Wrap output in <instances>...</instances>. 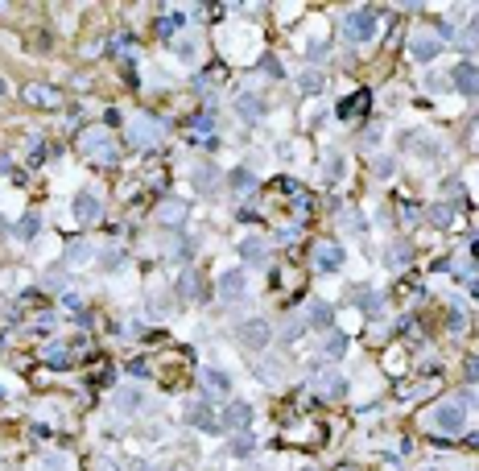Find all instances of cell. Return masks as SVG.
Returning a JSON list of instances; mask_svg holds the SVG:
<instances>
[{
  "label": "cell",
  "mask_w": 479,
  "mask_h": 471,
  "mask_svg": "<svg viewBox=\"0 0 479 471\" xmlns=\"http://www.w3.org/2000/svg\"><path fill=\"white\" fill-rule=\"evenodd\" d=\"M434 430H442V434H458L463 426H467V401L455 397V401H442L438 409H434Z\"/></svg>",
  "instance_id": "6da1fadb"
},
{
  "label": "cell",
  "mask_w": 479,
  "mask_h": 471,
  "mask_svg": "<svg viewBox=\"0 0 479 471\" xmlns=\"http://www.w3.org/2000/svg\"><path fill=\"white\" fill-rule=\"evenodd\" d=\"M240 343L244 348H252V352H261L264 343H273V327L264 323V318H248V323H240Z\"/></svg>",
  "instance_id": "7a4b0ae2"
},
{
  "label": "cell",
  "mask_w": 479,
  "mask_h": 471,
  "mask_svg": "<svg viewBox=\"0 0 479 471\" xmlns=\"http://www.w3.org/2000/svg\"><path fill=\"white\" fill-rule=\"evenodd\" d=\"M376 25H381V17H376L372 9H356V13H347V33H351L356 42H372Z\"/></svg>",
  "instance_id": "3957f363"
},
{
  "label": "cell",
  "mask_w": 479,
  "mask_h": 471,
  "mask_svg": "<svg viewBox=\"0 0 479 471\" xmlns=\"http://www.w3.org/2000/svg\"><path fill=\"white\" fill-rule=\"evenodd\" d=\"M244 294H248V273L244 269H223L219 273V298L223 302H236Z\"/></svg>",
  "instance_id": "277c9868"
},
{
  "label": "cell",
  "mask_w": 479,
  "mask_h": 471,
  "mask_svg": "<svg viewBox=\"0 0 479 471\" xmlns=\"http://www.w3.org/2000/svg\"><path fill=\"white\" fill-rule=\"evenodd\" d=\"M83 149H87L91 157H99V162H116V145H112V137H108L103 128L87 133V137H83Z\"/></svg>",
  "instance_id": "5b68a950"
},
{
  "label": "cell",
  "mask_w": 479,
  "mask_h": 471,
  "mask_svg": "<svg viewBox=\"0 0 479 471\" xmlns=\"http://www.w3.org/2000/svg\"><path fill=\"white\" fill-rule=\"evenodd\" d=\"M71 211H74L79 223H96V219H99V194H96V190H79L74 203H71Z\"/></svg>",
  "instance_id": "8992f818"
},
{
  "label": "cell",
  "mask_w": 479,
  "mask_h": 471,
  "mask_svg": "<svg viewBox=\"0 0 479 471\" xmlns=\"http://www.w3.org/2000/svg\"><path fill=\"white\" fill-rule=\"evenodd\" d=\"M451 83H455V92H463V95H479V67L475 62H458L455 74H451Z\"/></svg>",
  "instance_id": "52a82bcc"
},
{
  "label": "cell",
  "mask_w": 479,
  "mask_h": 471,
  "mask_svg": "<svg viewBox=\"0 0 479 471\" xmlns=\"http://www.w3.org/2000/svg\"><path fill=\"white\" fill-rule=\"evenodd\" d=\"M162 133H166V128H162V120H149V116L133 120V141H137V145H145V149L162 141Z\"/></svg>",
  "instance_id": "ba28073f"
},
{
  "label": "cell",
  "mask_w": 479,
  "mask_h": 471,
  "mask_svg": "<svg viewBox=\"0 0 479 471\" xmlns=\"http://www.w3.org/2000/svg\"><path fill=\"white\" fill-rule=\"evenodd\" d=\"M409 54H413L417 62H434V58L442 54V42H438L434 33H417V38L409 42Z\"/></svg>",
  "instance_id": "9c48e42d"
},
{
  "label": "cell",
  "mask_w": 479,
  "mask_h": 471,
  "mask_svg": "<svg viewBox=\"0 0 479 471\" xmlns=\"http://www.w3.org/2000/svg\"><path fill=\"white\" fill-rule=\"evenodd\" d=\"M314 265H318L322 273H335L339 265H343V248H339V244H318V248H314Z\"/></svg>",
  "instance_id": "30bf717a"
},
{
  "label": "cell",
  "mask_w": 479,
  "mask_h": 471,
  "mask_svg": "<svg viewBox=\"0 0 479 471\" xmlns=\"http://www.w3.org/2000/svg\"><path fill=\"white\" fill-rule=\"evenodd\" d=\"M236 112H240L244 120H261V116H264V99H261L257 92H240V95H236Z\"/></svg>",
  "instance_id": "8fae6325"
},
{
  "label": "cell",
  "mask_w": 479,
  "mask_h": 471,
  "mask_svg": "<svg viewBox=\"0 0 479 471\" xmlns=\"http://www.w3.org/2000/svg\"><path fill=\"white\" fill-rule=\"evenodd\" d=\"M186 418H191V426H198V430H215L219 426V418L211 414V401H194Z\"/></svg>",
  "instance_id": "7c38bea8"
},
{
  "label": "cell",
  "mask_w": 479,
  "mask_h": 471,
  "mask_svg": "<svg viewBox=\"0 0 479 471\" xmlns=\"http://www.w3.org/2000/svg\"><path fill=\"white\" fill-rule=\"evenodd\" d=\"M223 422L232 426V430H244V426L252 422V405H244V401H232V405H227V414H223Z\"/></svg>",
  "instance_id": "4fadbf2b"
},
{
  "label": "cell",
  "mask_w": 479,
  "mask_h": 471,
  "mask_svg": "<svg viewBox=\"0 0 479 471\" xmlns=\"http://www.w3.org/2000/svg\"><path fill=\"white\" fill-rule=\"evenodd\" d=\"M194 187H198V190H215L219 187V170L211 162H198V165H194Z\"/></svg>",
  "instance_id": "5bb4252c"
},
{
  "label": "cell",
  "mask_w": 479,
  "mask_h": 471,
  "mask_svg": "<svg viewBox=\"0 0 479 471\" xmlns=\"http://www.w3.org/2000/svg\"><path fill=\"white\" fill-rule=\"evenodd\" d=\"M116 405H120V414H141V405H145V393H141V389H120Z\"/></svg>",
  "instance_id": "9a60e30c"
},
{
  "label": "cell",
  "mask_w": 479,
  "mask_h": 471,
  "mask_svg": "<svg viewBox=\"0 0 479 471\" xmlns=\"http://www.w3.org/2000/svg\"><path fill=\"white\" fill-rule=\"evenodd\" d=\"M203 384L211 389V393H232V380L223 368H203Z\"/></svg>",
  "instance_id": "2e32d148"
},
{
  "label": "cell",
  "mask_w": 479,
  "mask_h": 471,
  "mask_svg": "<svg viewBox=\"0 0 479 471\" xmlns=\"http://www.w3.org/2000/svg\"><path fill=\"white\" fill-rule=\"evenodd\" d=\"M25 99H29V104H46V108H54V104H58V92H54V87H42V83H29V87H25Z\"/></svg>",
  "instance_id": "e0dca14e"
},
{
  "label": "cell",
  "mask_w": 479,
  "mask_h": 471,
  "mask_svg": "<svg viewBox=\"0 0 479 471\" xmlns=\"http://www.w3.org/2000/svg\"><path fill=\"white\" fill-rule=\"evenodd\" d=\"M240 257L252 260V265H261L269 253H264V240H257V236H248V240H240Z\"/></svg>",
  "instance_id": "ac0fdd59"
},
{
  "label": "cell",
  "mask_w": 479,
  "mask_h": 471,
  "mask_svg": "<svg viewBox=\"0 0 479 471\" xmlns=\"http://www.w3.org/2000/svg\"><path fill=\"white\" fill-rule=\"evenodd\" d=\"M306 310H310V327H331V323H335V314H331V306H327L322 298H314Z\"/></svg>",
  "instance_id": "d6986e66"
},
{
  "label": "cell",
  "mask_w": 479,
  "mask_h": 471,
  "mask_svg": "<svg viewBox=\"0 0 479 471\" xmlns=\"http://www.w3.org/2000/svg\"><path fill=\"white\" fill-rule=\"evenodd\" d=\"M67 260H71V265L91 260V244H87V240H74V244H67Z\"/></svg>",
  "instance_id": "ffe728a7"
},
{
  "label": "cell",
  "mask_w": 479,
  "mask_h": 471,
  "mask_svg": "<svg viewBox=\"0 0 479 471\" xmlns=\"http://www.w3.org/2000/svg\"><path fill=\"white\" fill-rule=\"evenodd\" d=\"M298 87H302V95H318V92H322V74H318V71H302Z\"/></svg>",
  "instance_id": "44dd1931"
},
{
  "label": "cell",
  "mask_w": 479,
  "mask_h": 471,
  "mask_svg": "<svg viewBox=\"0 0 479 471\" xmlns=\"http://www.w3.org/2000/svg\"><path fill=\"white\" fill-rule=\"evenodd\" d=\"M322 352L331 355V360H339V355L347 352V335H343V331H339V335H331V339H327V348H322Z\"/></svg>",
  "instance_id": "7402d4cb"
},
{
  "label": "cell",
  "mask_w": 479,
  "mask_h": 471,
  "mask_svg": "<svg viewBox=\"0 0 479 471\" xmlns=\"http://www.w3.org/2000/svg\"><path fill=\"white\" fill-rule=\"evenodd\" d=\"M182 219H186V207L182 203H166L162 207V223H182Z\"/></svg>",
  "instance_id": "603a6c76"
},
{
  "label": "cell",
  "mask_w": 479,
  "mask_h": 471,
  "mask_svg": "<svg viewBox=\"0 0 479 471\" xmlns=\"http://www.w3.org/2000/svg\"><path fill=\"white\" fill-rule=\"evenodd\" d=\"M232 455H236V459H244V455H252V438H248V434H236V438H232Z\"/></svg>",
  "instance_id": "cb8c5ba5"
},
{
  "label": "cell",
  "mask_w": 479,
  "mask_h": 471,
  "mask_svg": "<svg viewBox=\"0 0 479 471\" xmlns=\"http://www.w3.org/2000/svg\"><path fill=\"white\" fill-rule=\"evenodd\" d=\"M232 190H252V174H248V170H236V174H232Z\"/></svg>",
  "instance_id": "d4e9b609"
},
{
  "label": "cell",
  "mask_w": 479,
  "mask_h": 471,
  "mask_svg": "<svg viewBox=\"0 0 479 471\" xmlns=\"http://www.w3.org/2000/svg\"><path fill=\"white\" fill-rule=\"evenodd\" d=\"M388 265H393V269H401V265H409V248H405V244H397V248L388 253Z\"/></svg>",
  "instance_id": "484cf974"
},
{
  "label": "cell",
  "mask_w": 479,
  "mask_h": 471,
  "mask_svg": "<svg viewBox=\"0 0 479 471\" xmlns=\"http://www.w3.org/2000/svg\"><path fill=\"white\" fill-rule=\"evenodd\" d=\"M322 389H327V393H343V389H347V380L339 377V372H327V380H322Z\"/></svg>",
  "instance_id": "4316f807"
},
{
  "label": "cell",
  "mask_w": 479,
  "mask_h": 471,
  "mask_svg": "<svg viewBox=\"0 0 479 471\" xmlns=\"http://www.w3.org/2000/svg\"><path fill=\"white\" fill-rule=\"evenodd\" d=\"M42 471H67V459L62 455H42Z\"/></svg>",
  "instance_id": "83f0119b"
},
{
  "label": "cell",
  "mask_w": 479,
  "mask_h": 471,
  "mask_svg": "<svg viewBox=\"0 0 479 471\" xmlns=\"http://www.w3.org/2000/svg\"><path fill=\"white\" fill-rule=\"evenodd\" d=\"M430 223H438V228H451V207H434Z\"/></svg>",
  "instance_id": "f1b7e54d"
},
{
  "label": "cell",
  "mask_w": 479,
  "mask_h": 471,
  "mask_svg": "<svg viewBox=\"0 0 479 471\" xmlns=\"http://www.w3.org/2000/svg\"><path fill=\"white\" fill-rule=\"evenodd\" d=\"M38 223H42L38 215H25L21 223H17V236H33V232H38Z\"/></svg>",
  "instance_id": "f546056e"
},
{
  "label": "cell",
  "mask_w": 479,
  "mask_h": 471,
  "mask_svg": "<svg viewBox=\"0 0 479 471\" xmlns=\"http://www.w3.org/2000/svg\"><path fill=\"white\" fill-rule=\"evenodd\" d=\"M178 58H182V62H194V58H198L194 42H178Z\"/></svg>",
  "instance_id": "4dcf8cb0"
},
{
  "label": "cell",
  "mask_w": 479,
  "mask_h": 471,
  "mask_svg": "<svg viewBox=\"0 0 479 471\" xmlns=\"http://www.w3.org/2000/svg\"><path fill=\"white\" fill-rule=\"evenodd\" d=\"M417 141H422V145H417V153H422V157H438V145H434L430 137H417Z\"/></svg>",
  "instance_id": "1f68e13d"
},
{
  "label": "cell",
  "mask_w": 479,
  "mask_h": 471,
  "mask_svg": "<svg viewBox=\"0 0 479 471\" xmlns=\"http://www.w3.org/2000/svg\"><path fill=\"white\" fill-rule=\"evenodd\" d=\"M446 79H451V74H430L426 87H430V92H446Z\"/></svg>",
  "instance_id": "d6a6232c"
},
{
  "label": "cell",
  "mask_w": 479,
  "mask_h": 471,
  "mask_svg": "<svg viewBox=\"0 0 479 471\" xmlns=\"http://www.w3.org/2000/svg\"><path fill=\"white\" fill-rule=\"evenodd\" d=\"M393 170H397V165H393V157H376V174H381V178H388Z\"/></svg>",
  "instance_id": "836d02e7"
},
{
  "label": "cell",
  "mask_w": 479,
  "mask_h": 471,
  "mask_svg": "<svg viewBox=\"0 0 479 471\" xmlns=\"http://www.w3.org/2000/svg\"><path fill=\"white\" fill-rule=\"evenodd\" d=\"M99 260H103V265H108V269H116V265H120V260H124V257H120L116 248H108V253H103V257H99Z\"/></svg>",
  "instance_id": "e575fe53"
},
{
  "label": "cell",
  "mask_w": 479,
  "mask_h": 471,
  "mask_svg": "<svg viewBox=\"0 0 479 471\" xmlns=\"http://www.w3.org/2000/svg\"><path fill=\"white\" fill-rule=\"evenodd\" d=\"M194 128H207V133H211V128H215V116H211V112H207V116H194Z\"/></svg>",
  "instance_id": "d590c367"
},
{
  "label": "cell",
  "mask_w": 479,
  "mask_h": 471,
  "mask_svg": "<svg viewBox=\"0 0 479 471\" xmlns=\"http://www.w3.org/2000/svg\"><path fill=\"white\" fill-rule=\"evenodd\" d=\"M46 360H50V364H67V352H62V348H50Z\"/></svg>",
  "instance_id": "8d00e7d4"
},
{
  "label": "cell",
  "mask_w": 479,
  "mask_h": 471,
  "mask_svg": "<svg viewBox=\"0 0 479 471\" xmlns=\"http://www.w3.org/2000/svg\"><path fill=\"white\" fill-rule=\"evenodd\" d=\"M264 71H269L273 79H277V74H281V62H277V58H264Z\"/></svg>",
  "instance_id": "74e56055"
},
{
  "label": "cell",
  "mask_w": 479,
  "mask_h": 471,
  "mask_svg": "<svg viewBox=\"0 0 479 471\" xmlns=\"http://www.w3.org/2000/svg\"><path fill=\"white\" fill-rule=\"evenodd\" d=\"M327 54V42H310V58H322Z\"/></svg>",
  "instance_id": "f35d334b"
},
{
  "label": "cell",
  "mask_w": 479,
  "mask_h": 471,
  "mask_svg": "<svg viewBox=\"0 0 479 471\" xmlns=\"http://www.w3.org/2000/svg\"><path fill=\"white\" fill-rule=\"evenodd\" d=\"M99 471H120L116 463H99Z\"/></svg>",
  "instance_id": "ab89813d"
},
{
  "label": "cell",
  "mask_w": 479,
  "mask_h": 471,
  "mask_svg": "<svg viewBox=\"0 0 479 471\" xmlns=\"http://www.w3.org/2000/svg\"><path fill=\"white\" fill-rule=\"evenodd\" d=\"M302 471H314V467H302Z\"/></svg>",
  "instance_id": "60d3db41"
}]
</instances>
